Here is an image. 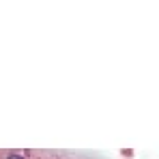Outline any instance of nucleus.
Returning a JSON list of instances; mask_svg holds the SVG:
<instances>
[{"instance_id":"1","label":"nucleus","mask_w":159,"mask_h":159,"mask_svg":"<svg viewBox=\"0 0 159 159\" xmlns=\"http://www.w3.org/2000/svg\"><path fill=\"white\" fill-rule=\"evenodd\" d=\"M9 159H24V157H22V155H11Z\"/></svg>"}]
</instances>
